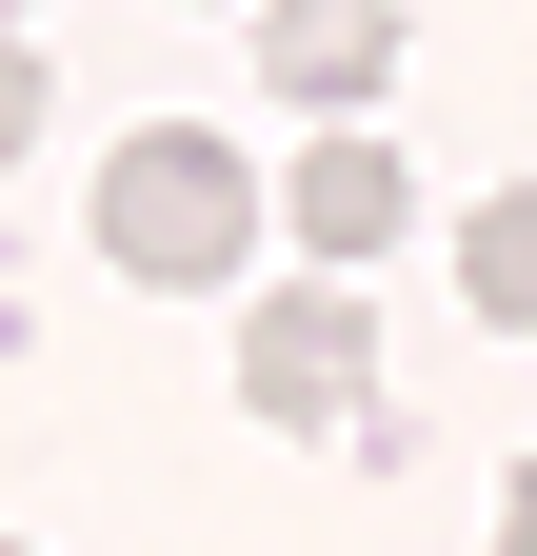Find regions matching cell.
<instances>
[{
  "instance_id": "1",
  "label": "cell",
  "mask_w": 537,
  "mask_h": 556,
  "mask_svg": "<svg viewBox=\"0 0 537 556\" xmlns=\"http://www.w3.org/2000/svg\"><path fill=\"white\" fill-rule=\"evenodd\" d=\"M239 239H259V179H239V139H199V119H140L100 160V258L120 278H239Z\"/></svg>"
},
{
  "instance_id": "2",
  "label": "cell",
  "mask_w": 537,
  "mask_h": 556,
  "mask_svg": "<svg viewBox=\"0 0 537 556\" xmlns=\"http://www.w3.org/2000/svg\"><path fill=\"white\" fill-rule=\"evenodd\" d=\"M239 417L259 438H359L378 417V318L339 299V278H279V299L239 318Z\"/></svg>"
},
{
  "instance_id": "3",
  "label": "cell",
  "mask_w": 537,
  "mask_h": 556,
  "mask_svg": "<svg viewBox=\"0 0 537 556\" xmlns=\"http://www.w3.org/2000/svg\"><path fill=\"white\" fill-rule=\"evenodd\" d=\"M279 219H299L319 278H339V258H378L398 219H419V179H398V139H378V119H319V139H299V179H279Z\"/></svg>"
},
{
  "instance_id": "4",
  "label": "cell",
  "mask_w": 537,
  "mask_h": 556,
  "mask_svg": "<svg viewBox=\"0 0 537 556\" xmlns=\"http://www.w3.org/2000/svg\"><path fill=\"white\" fill-rule=\"evenodd\" d=\"M259 80H279L299 119H359L398 80V0H259Z\"/></svg>"
},
{
  "instance_id": "5",
  "label": "cell",
  "mask_w": 537,
  "mask_h": 556,
  "mask_svg": "<svg viewBox=\"0 0 537 556\" xmlns=\"http://www.w3.org/2000/svg\"><path fill=\"white\" fill-rule=\"evenodd\" d=\"M458 278H478V318H498V338H537V179L458 219Z\"/></svg>"
},
{
  "instance_id": "6",
  "label": "cell",
  "mask_w": 537,
  "mask_h": 556,
  "mask_svg": "<svg viewBox=\"0 0 537 556\" xmlns=\"http://www.w3.org/2000/svg\"><path fill=\"white\" fill-rule=\"evenodd\" d=\"M21 139H40V40L0 21V160H21Z\"/></svg>"
},
{
  "instance_id": "7",
  "label": "cell",
  "mask_w": 537,
  "mask_h": 556,
  "mask_svg": "<svg viewBox=\"0 0 537 556\" xmlns=\"http://www.w3.org/2000/svg\"><path fill=\"white\" fill-rule=\"evenodd\" d=\"M517 556H537V477H517Z\"/></svg>"
},
{
  "instance_id": "8",
  "label": "cell",
  "mask_w": 537,
  "mask_h": 556,
  "mask_svg": "<svg viewBox=\"0 0 537 556\" xmlns=\"http://www.w3.org/2000/svg\"><path fill=\"white\" fill-rule=\"evenodd\" d=\"M0 21H21V0H0Z\"/></svg>"
},
{
  "instance_id": "9",
  "label": "cell",
  "mask_w": 537,
  "mask_h": 556,
  "mask_svg": "<svg viewBox=\"0 0 537 556\" xmlns=\"http://www.w3.org/2000/svg\"><path fill=\"white\" fill-rule=\"evenodd\" d=\"M0 556H21V536H0Z\"/></svg>"
}]
</instances>
